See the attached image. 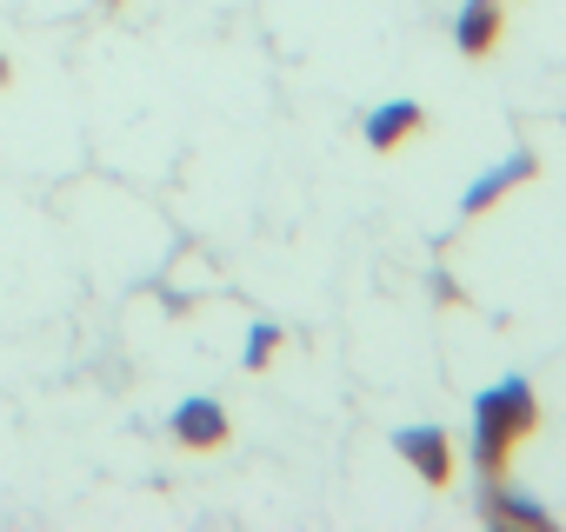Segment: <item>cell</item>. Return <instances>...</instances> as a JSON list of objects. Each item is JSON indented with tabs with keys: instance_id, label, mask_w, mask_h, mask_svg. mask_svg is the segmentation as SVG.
<instances>
[{
	"instance_id": "1",
	"label": "cell",
	"mask_w": 566,
	"mask_h": 532,
	"mask_svg": "<svg viewBox=\"0 0 566 532\" xmlns=\"http://www.w3.org/2000/svg\"><path fill=\"white\" fill-rule=\"evenodd\" d=\"M539 406H533V386L526 380H493L480 400H473V466L480 472H500V459L533 433Z\"/></svg>"
},
{
	"instance_id": "2",
	"label": "cell",
	"mask_w": 566,
	"mask_h": 532,
	"mask_svg": "<svg viewBox=\"0 0 566 532\" xmlns=\"http://www.w3.org/2000/svg\"><path fill=\"white\" fill-rule=\"evenodd\" d=\"M394 446H400V459H407L427 486H447V479H453V446H447L440 426H407V433H394Z\"/></svg>"
},
{
	"instance_id": "3",
	"label": "cell",
	"mask_w": 566,
	"mask_h": 532,
	"mask_svg": "<svg viewBox=\"0 0 566 532\" xmlns=\"http://www.w3.org/2000/svg\"><path fill=\"white\" fill-rule=\"evenodd\" d=\"M174 439L180 446H220L227 439V406L220 400H180L174 406Z\"/></svg>"
},
{
	"instance_id": "4",
	"label": "cell",
	"mask_w": 566,
	"mask_h": 532,
	"mask_svg": "<svg viewBox=\"0 0 566 532\" xmlns=\"http://www.w3.org/2000/svg\"><path fill=\"white\" fill-rule=\"evenodd\" d=\"M526 173H533V153L520 147V153H506L500 167H486V173H480V180H473V187L460 193V213H480V206H493V200H500V193H506L513 180H526Z\"/></svg>"
},
{
	"instance_id": "5",
	"label": "cell",
	"mask_w": 566,
	"mask_h": 532,
	"mask_svg": "<svg viewBox=\"0 0 566 532\" xmlns=\"http://www.w3.org/2000/svg\"><path fill=\"white\" fill-rule=\"evenodd\" d=\"M453 41H460V54H486L500 41V0H467L453 21Z\"/></svg>"
},
{
	"instance_id": "6",
	"label": "cell",
	"mask_w": 566,
	"mask_h": 532,
	"mask_svg": "<svg viewBox=\"0 0 566 532\" xmlns=\"http://www.w3.org/2000/svg\"><path fill=\"white\" fill-rule=\"evenodd\" d=\"M413 127H420V107L413 100H387V107L367 114V147H400Z\"/></svg>"
},
{
	"instance_id": "7",
	"label": "cell",
	"mask_w": 566,
	"mask_h": 532,
	"mask_svg": "<svg viewBox=\"0 0 566 532\" xmlns=\"http://www.w3.org/2000/svg\"><path fill=\"white\" fill-rule=\"evenodd\" d=\"M486 512H493V519H513V525H546V506L526 499L520 486H493V492H486Z\"/></svg>"
},
{
	"instance_id": "8",
	"label": "cell",
	"mask_w": 566,
	"mask_h": 532,
	"mask_svg": "<svg viewBox=\"0 0 566 532\" xmlns=\"http://www.w3.org/2000/svg\"><path fill=\"white\" fill-rule=\"evenodd\" d=\"M273 340H280V327H253V340H247V366H266V360H273Z\"/></svg>"
},
{
	"instance_id": "9",
	"label": "cell",
	"mask_w": 566,
	"mask_h": 532,
	"mask_svg": "<svg viewBox=\"0 0 566 532\" xmlns=\"http://www.w3.org/2000/svg\"><path fill=\"white\" fill-rule=\"evenodd\" d=\"M0 81H8V61H0Z\"/></svg>"
}]
</instances>
